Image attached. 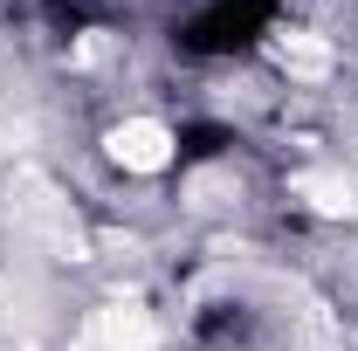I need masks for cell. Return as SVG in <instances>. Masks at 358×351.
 <instances>
[{
    "instance_id": "1",
    "label": "cell",
    "mask_w": 358,
    "mask_h": 351,
    "mask_svg": "<svg viewBox=\"0 0 358 351\" xmlns=\"http://www.w3.org/2000/svg\"><path fill=\"white\" fill-rule=\"evenodd\" d=\"M7 234L35 255H55V262H83L90 241H83V220L76 207L62 200V186L48 173H14L7 179Z\"/></svg>"
},
{
    "instance_id": "2",
    "label": "cell",
    "mask_w": 358,
    "mask_h": 351,
    "mask_svg": "<svg viewBox=\"0 0 358 351\" xmlns=\"http://www.w3.org/2000/svg\"><path fill=\"white\" fill-rule=\"evenodd\" d=\"M76 351H159V324H152V310H145V303L110 296V303L90 310Z\"/></svg>"
},
{
    "instance_id": "3",
    "label": "cell",
    "mask_w": 358,
    "mask_h": 351,
    "mask_svg": "<svg viewBox=\"0 0 358 351\" xmlns=\"http://www.w3.org/2000/svg\"><path fill=\"white\" fill-rule=\"evenodd\" d=\"M110 159H117L124 173H166V166H173V131H166L159 117H131V124L110 131Z\"/></svg>"
},
{
    "instance_id": "4",
    "label": "cell",
    "mask_w": 358,
    "mask_h": 351,
    "mask_svg": "<svg viewBox=\"0 0 358 351\" xmlns=\"http://www.w3.org/2000/svg\"><path fill=\"white\" fill-rule=\"evenodd\" d=\"M42 331H48V310H42V296H35L28 282H14V275L0 268V345L35 351V345H42Z\"/></svg>"
},
{
    "instance_id": "5",
    "label": "cell",
    "mask_w": 358,
    "mask_h": 351,
    "mask_svg": "<svg viewBox=\"0 0 358 351\" xmlns=\"http://www.w3.org/2000/svg\"><path fill=\"white\" fill-rule=\"evenodd\" d=\"M296 200H310L317 214H358V179L352 173H303Z\"/></svg>"
},
{
    "instance_id": "6",
    "label": "cell",
    "mask_w": 358,
    "mask_h": 351,
    "mask_svg": "<svg viewBox=\"0 0 358 351\" xmlns=\"http://www.w3.org/2000/svg\"><path fill=\"white\" fill-rule=\"evenodd\" d=\"M275 62H282L289 76H324V69H331V48L310 42V35H289V42H275Z\"/></svg>"
}]
</instances>
